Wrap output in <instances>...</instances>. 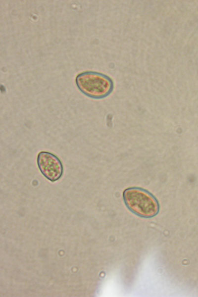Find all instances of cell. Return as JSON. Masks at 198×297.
I'll return each mask as SVG.
<instances>
[{
	"label": "cell",
	"mask_w": 198,
	"mask_h": 297,
	"mask_svg": "<svg viewBox=\"0 0 198 297\" xmlns=\"http://www.w3.org/2000/svg\"><path fill=\"white\" fill-rule=\"evenodd\" d=\"M124 202L132 213L141 217L150 218L159 212V204L148 191L139 187H130L123 193Z\"/></svg>",
	"instance_id": "1"
},
{
	"label": "cell",
	"mask_w": 198,
	"mask_h": 297,
	"mask_svg": "<svg viewBox=\"0 0 198 297\" xmlns=\"http://www.w3.org/2000/svg\"><path fill=\"white\" fill-rule=\"evenodd\" d=\"M75 83L82 93L94 99L107 97L112 92L114 88L113 82L110 77L93 71L79 73L75 78Z\"/></svg>",
	"instance_id": "2"
},
{
	"label": "cell",
	"mask_w": 198,
	"mask_h": 297,
	"mask_svg": "<svg viewBox=\"0 0 198 297\" xmlns=\"http://www.w3.org/2000/svg\"><path fill=\"white\" fill-rule=\"evenodd\" d=\"M38 168L43 175L51 182L59 180L63 173V166L60 159L48 151H40L37 158Z\"/></svg>",
	"instance_id": "3"
}]
</instances>
